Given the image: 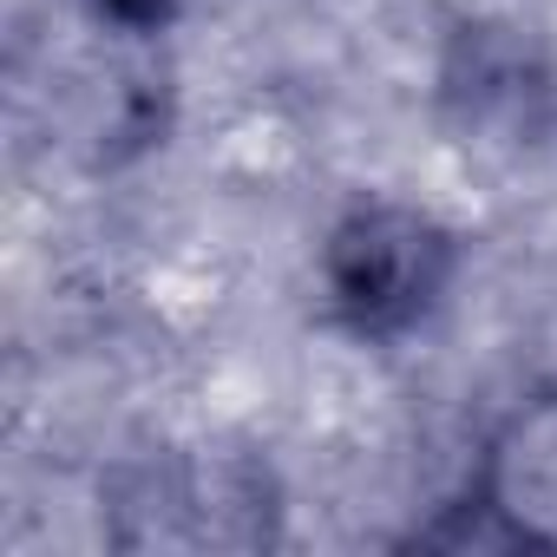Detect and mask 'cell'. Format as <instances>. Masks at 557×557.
<instances>
[{
	"label": "cell",
	"instance_id": "cell-1",
	"mask_svg": "<svg viewBox=\"0 0 557 557\" xmlns=\"http://www.w3.org/2000/svg\"><path fill=\"white\" fill-rule=\"evenodd\" d=\"M453 230L413 203H361L329 230L322 249V289L329 309L381 342V335H407L453 283Z\"/></svg>",
	"mask_w": 557,
	"mask_h": 557
},
{
	"label": "cell",
	"instance_id": "cell-3",
	"mask_svg": "<svg viewBox=\"0 0 557 557\" xmlns=\"http://www.w3.org/2000/svg\"><path fill=\"white\" fill-rule=\"evenodd\" d=\"M86 8H92L106 27H125V34H158V27L177 14V0H86Z\"/></svg>",
	"mask_w": 557,
	"mask_h": 557
},
{
	"label": "cell",
	"instance_id": "cell-2",
	"mask_svg": "<svg viewBox=\"0 0 557 557\" xmlns=\"http://www.w3.org/2000/svg\"><path fill=\"white\" fill-rule=\"evenodd\" d=\"M472 544L557 550V381L524 394L485 440L472 479Z\"/></svg>",
	"mask_w": 557,
	"mask_h": 557
}]
</instances>
